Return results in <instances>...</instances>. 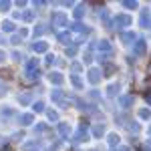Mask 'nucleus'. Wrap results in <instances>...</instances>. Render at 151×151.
<instances>
[{
	"label": "nucleus",
	"instance_id": "obj_1",
	"mask_svg": "<svg viewBox=\"0 0 151 151\" xmlns=\"http://www.w3.org/2000/svg\"><path fill=\"white\" fill-rule=\"evenodd\" d=\"M115 20H117V22H121V26H125V24L131 22V18H129V16H123V14H121V16H117Z\"/></svg>",
	"mask_w": 151,
	"mask_h": 151
},
{
	"label": "nucleus",
	"instance_id": "obj_2",
	"mask_svg": "<svg viewBox=\"0 0 151 151\" xmlns=\"http://www.w3.org/2000/svg\"><path fill=\"white\" fill-rule=\"evenodd\" d=\"M121 103H123V107H127L129 103H133V99H131V97H123V99H121Z\"/></svg>",
	"mask_w": 151,
	"mask_h": 151
},
{
	"label": "nucleus",
	"instance_id": "obj_3",
	"mask_svg": "<svg viewBox=\"0 0 151 151\" xmlns=\"http://www.w3.org/2000/svg\"><path fill=\"white\" fill-rule=\"evenodd\" d=\"M50 81H52V83H60V81H63V77H60V75H50Z\"/></svg>",
	"mask_w": 151,
	"mask_h": 151
},
{
	"label": "nucleus",
	"instance_id": "obj_4",
	"mask_svg": "<svg viewBox=\"0 0 151 151\" xmlns=\"http://www.w3.org/2000/svg\"><path fill=\"white\" fill-rule=\"evenodd\" d=\"M45 48H47V45H45V42H38V45L35 47V50H38V52H40V50H45Z\"/></svg>",
	"mask_w": 151,
	"mask_h": 151
},
{
	"label": "nucleus",
	"instance_id": "obj_5",
	"mask_svg": "<svg viewBox=\"0 0 151 151\" xmlns=\"http://www.w3.org/2000/svg\"><path fill=\"white\" fill-rule=\"evenodd\" d=\"M133 38H135V36H133V32H131V35H123V40H125V42H131Z\"/></svg>",
	"mask_w": 151,
	"mask_h": 151
},
{
	"label": "nucleus",
	"instance_id": "obj_6",
	"mask_svg": "<svg viewBox=\"0 0 151 151\" xmlns=\"http://www.w3.org/2000/svg\"><path fill=\"white\" fill-rule=\"evenodd\" d=\"M58 131H60V133H69V125H65V123H63V125L58 127Z\"/></svg>",
	"mask_w": 151,
	"mask_h": 151
},
{
	"label": "nucleus",
	"instance_id": "obj_7",
	"mask_svg": "<svg viewBox=\"0 0 151 151\" xmlns=\"http://www.w3.org/2000/svg\"><path fill=\"white\" fill-rule=\"evenodd\" d=\"M97 79H99V75H97V70H91V81L97 83Z\"/></svg>",
	"mask_w": 151,
	"mask_h": 151
},
{
	"label": "nucleus",
	"instance_id": "obj_8",
	"mask_svg": "<svg viewBox=\"0 0 151 151\" xmlns=\"http://www.w3.org/2000/svg\"><path fill=\"white\" fill-rule=\"evenodd\" d=\"M32 121V115H24L22 117V123H30Z\"/></svg>",
	"mask_w": 151,
	"mask_h": 151
},
{
	"label": "nucleus",
	"instance_id": "obj_9",
	"mask_svg": "<svg viewBox=\"0 0 151 151\" xmlns=\"http://www.w3.org/2000/svg\"><path fill=\"white\" fill-rule=\"evenodd\" d=\"M4 30H12V22H4Z\"/></svg>",
	"mask_w": 151,
	"mask_h": 151
}]
</instances>
